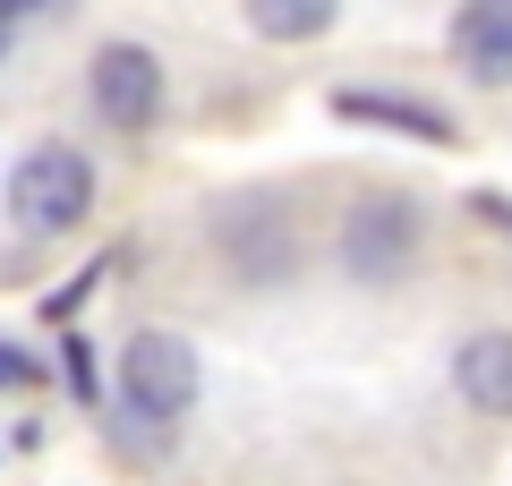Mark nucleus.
I'll return each mask as SVG.
<instances>
[{
  "label": "nucleus",
  "mask_w": 512,
  "mask_h": 486,
  "mask_svg": "<svg viewBox=\"0 0 512 486\" xmlns=\"http://www.w3.org/2000/svg\"><path fill=\"white\" fill-rule=\"evenodd\" d=\"M18 9H35V0H0V18H18Z\"/></svg>",
  "instance_id": "obj_10"
},
{
  "label": "nucleus",
  "mask_w": 512,
  "mask_h": 486,
  "mask_svg": "<svg viewBox=\"0 0 512 486\" xmlns=\"http://www.w3.org/2000/svg\"><path fill=\"white\" fill-rule=\"evenodd\" d=\"M0 35H9V18H0Z\"/></svg>",
  "instance_id": "obj_11"
},
{
  "label": "nucleus",
  "mask_w": 512,
  "mask_h": 486,
  "mask_svg": "<svg viewBox=\"0 0 512 486\" xmlns=\"http://www.w3.org/2000/svg\"><path fill=\"white\" fill-rule=\"evenodd\" d=\"M0 384H35V359H26V350H9V342H0Z\"/></svg>",
  "instance_id": "obj_9"
},
{
  "label": "nucleus",
  "mask_w": 512,
  "mask_h": 486,
  "mask_svg": "<svg viewBox=\"0 0 512 486\" xmlns=\"http://www.w3.org/2000/svg\"><path fill=\"white\" fill-rule=\"evenodd\" d=\"M239 9H248V26L265 43H316L333 26V9H342V0H239Z\"/></svg>",
  "instance_id": "obj_8"
},
{
  "label": "nucleus",
  "mask_w": 512,
  "mask_h": 486,
  "mask_svg": "<svg viewBox=\"0 0 512 486\" xmlns=\"http://www.w3.org/2000/svg\"><path fill=\"white\" fill-rule=\"evenodd\" d=\"M86 103H94L103 128L146 137V128L163 120V103H171V77H163V60H154L146 43H103L94 69H86Z\"/></svg>",
  "instance_id": "obj_3"
},
{
  "label": "nucleus",
  "mask_w": 512,
  "mask_h": 486,
  "mask_svg": "<svg viewBox=\"0 0 512 486\" xmlns=\"http://www.w3.org/2000/svg\"><path fill=\"white\" fill-rule=\"evenodd\" d=\"M342 265H350V282H367V290L402 282V273L419 265V205L410 197H359L342 214Z\"/></svg>",
  "instance_id": "obj_4"
},
{
  "label": "nucleus",
  "mask_w": 512,
  "mask_h": 486,
  "mask_svg": "<svg viewBox=\"0 0 512 486\" xmlns=\"http://www.w3.org/2000/svg\"><path fill=\"white\" fill-rule=\"evenodd\" d=\"M197 384H205V367H197V342H188V333L146 324V333L120 342V401L146 418V427H180V418L197 410Z\"/></svg>",
  "instance_id": "obj_2"
},
{
  "label": "nucleus",
  "mask_w": 512,
  "mask_h": 486,
  "mask_svg": "<svg viewBox=\"0 0 512 486\" xmlns=\"http://www.w3.org/2000/svg\"><path fill=\"white\" fill-rule=\"evenodd\" d=\"M453 384H461L470 410L512 418V333H470V342L453 350Z\"/></svg>",
  "instance_id": "obj_7"
},
{
  "label": "nucleus",
  "mask_w": 512,
  "mask_h": 486,
  "mask_svg": "<svg viewBox=\"0 0 512 486\" xmlns=\"http://www.w3.org/2000/svg\"><path fill=\"white\" fill-rule=\"evenodd\" d=\"M86 214H94V162L77 154V145L43 137V145H26V154L9 162V222H18V231L60 239Z\"/></svg>",
  "instance_id": "obj_1"
},
{
  "label": "nucleus",
  "mask_w": 512,
  "mask_h": 486,
  "mask_svg": "<svg viewBox=\"0 0 512 486\" xmlns=\"http://www.w3.org/2000/svg\"><path fill=\"white\" fill-rule=\"evenodd\" d=\"M453 60L478 86H512V0H461L453 9Z\"/></svg>",
  "instance_id": "obj_5"
},
{
  "label": "nucleus",
  "mask_w": 512,
  "mask_h": 486,
  "mask_svg": "<svg viewBox=\"0 0 512 486\" xmlns=\"http://www.w3.org/2000/svg\"><path fill=\"white\" fill-rule=\"evenodd\" d=\"M333 111L359 120V128H402V137H419V145H453V137H461L453 111L410 103V94H384V86H342V94H333Z\"/></svg>",
  "instance_id": "obj_6"
}]
</instances>
